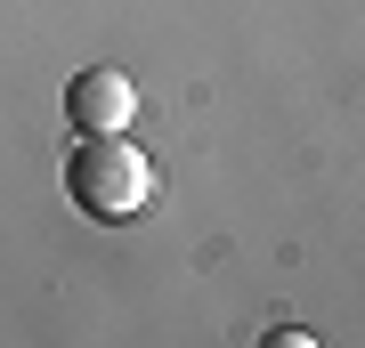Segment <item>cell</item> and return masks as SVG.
<instances>
[{
    "label": "cell",
    "mask_w": 365,
    "mask_h": 348,
    "mask_svg": "<svg viewBox=\"0 0 365 348\" xmlns=\"http://www.w3.org/2000/svg\"><path fill=\"white\" fill-rule=\"evenodd\" d=\"M66 194L90 219H138L146 194H155V162H146L122 130H81V146L66 162Z\"/></svg>",
    "instance_id": "6da1fadb"
},
{
    "label": "cell",
    "mask_w": 365,
    "mask_h": 348,
    "mask_svg": "<svg viewBox=\"0 0 365 348\" xmlns=\"http://www.w3.org/2000/svg\"><path fill=\"white\" fill-rule=\"evenodd\" d=\"M66 114H73V130H130L138 90H130V73H114V65H90V73H73Z\"/></svg>",
    "instance_id": "7a4b0ae2"
}]
</instances>
